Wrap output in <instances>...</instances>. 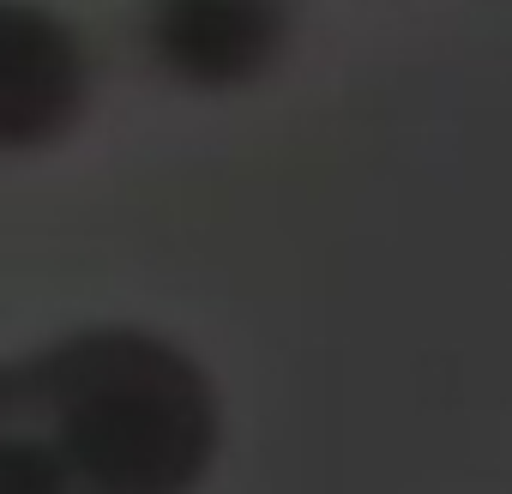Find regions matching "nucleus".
<instances>
[{
    "instance_id": "nucleus-1",
    "label": "nucleus",
    "mask_w": 512,
    "mask_h": 494,
    "mask_svg": "<svg viewBox=\"0 0 512 494\" xmlns=\"http://www.w3.org/2000/svg\"><path fill=\"white\" fill-rule=\"evenodd\" d=\"M223 446L211 374L151 326L0 356V494H193Z\"/></svg>"
},
{
    "instance_id": "nucleus-2",
    "label": "nucleus",
    "mask_w": 512,
    "mask_h": 494,
    "mask_svg": "<svg viewBox=\"0 0 512 494\" xmlns=\"http://www.w3.org/2000/svg\"><path fill=\"white\" fill-rule=\"evenodd\" d=\"M85 31L49 0H0V157H37L91 109Z\"/></svg>"
},
{
    "instance_id": "nucleus-3",
    "label": "nucleus",
    "mask_w": 512,
    "mask_h": 494,
    "mask_svg": "<svg viewBox=\"0 0 512 494\" xmlns=\"http://www.w3.org/2000/svg\"><path fill=\"white\" fill-rule=\"evenodd\" d=\"M284 43V0H151L145 7V55L187 91H235L266 79Z\"/></svg>"
}]
</instances>
